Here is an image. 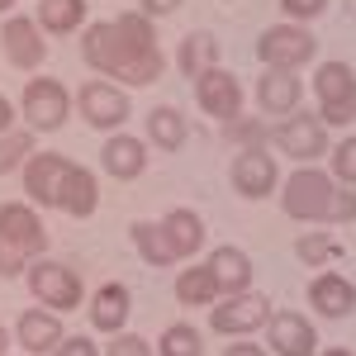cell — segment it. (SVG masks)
I'll use <instances>...</instances> for the list:
<instances>
[{"mask_svg":"<svg viewBox=\"0 0 356 356\" xmlns=\"http://www.w3.org/2000/svg\"><path fill=\"white\" fill-rule=\"evenodd\" d=\"M81 62L119 86H152L166 72V53L157 43V19L143 10H124L114 19H95L81 29Z\"/></svg>","mask_w":356,"mask_h":356,"instance_id":"6da1fadb","label":"cell"},{"mask_svg":"<svg viewBox=\"0 0 356 356\" xmlns=\"http://www.w3.org/2000/svg\"><path fill=\"white\" fill-rule=\"evenodd\" d=\"M332 200H337V181L323 166H295L280 186V209L300 223H328Z\"/></svg>","mask_w":356,"mask_h":356,"instance_id":"7a4b0ae2","label":"cell"},{"mask_svg":"<svg viewBox=\"0 0 356 356\" xmlns=\"http://www.w3.org/2000/svg\"><path fill=\"white\" fill-rule=\"evenodd\" d=\"M314 95H318V119L328 129H352L356 124V72L342 57H328L314 67Z\"/></svg>","mask_w":356,"mask_h":356,"instance_id":"3957f363","label":"cell"},{"mask_svg":"<svg viewBox=\"0 0 356 356\" xmlns=\"http://www.w3.org/2000/svg\"><path fill=\"white\" fill-rule=\"evenodd\" d=\"M29 295L33 304H43V309H53V314H72V309H81L86 300V280L76 275V266H67V261H53V257H38L24 275Z\"/></svg>","mask_w":356,"mask_h":356,"instance_id":"277c9868","label":"cell"},{"mask_svg":"<svg viewBox=\"0 0 356 356\" xmlns=\"http://www.w3.org/2000/svg\"><path fill=\"white\" fill-rule=\"evenodd\" d=\"M257 57L261 67H275V72H300L309 62H318V33L309 24H271L257 33Z\"/></svg>","mask_w":356,"mask_h":356,"instance_id":"5b68a950","label":"cell"},{"mask_svg":"<svg viewBox=\"0 0 356 356\" xmlns=\"http://www.w3.org/2000/svg\"><path fill=\"white\" fill-rule=\"evenodd\" d=\"M271 147L280 157H290V162H318V157L332 152L328 124L318 119V110H295L271 129Z\"/></svg>","mask_w":356,"mask_h":356,"instance_id":"8992f818","label":"cell"},{"mask_svg":"<svg viewBox=\"0 0 356 356\" xmlns=\"http://www.w3.org/2000/svg\"><path fill=\"white\" fill-rule=\"evenodd\" d=\"M76 110V100H72V90L57 81V76H29L24 95H19V114H24L29 134H53L62 129L67 119Z\"/></svg>","mask_w":356,"mask_h":356,"instance_id":"52a82bcc","label":"cell"},{"mask_svg":"<svg viewBox=\"0 0 356 356\" xmlns=\"http://www.w3.org/2000/svg\"><path fill=\"white\" fill-rule=\"evenodd\" d=\"M129 90L119 81H105V76H90V81L76 90V114H81L90 129H100V134H114V129H124L129 124Z\"/></svg>","mask_w":356,"mask_h":356,"instance_id":"ba28073f","label":"cell"},{"mask_svg":"<svg viewBox=\"0 0 356 356\" xmlns=\"http://www.w3.org/2000/svg\"><path fill=\"white\" fill-rule=\"evenodd\" d=\"M271 300L266 295H257V290H247V295H223L214 309H209V328L223 332V337H252V332H261L271 323Z\"/></svg>","mask_w":356,"mask_h":356,"instance_id":"9c48e42d","label":"cell"},{"mask_svg":"<svg viewBox=\"0 0 356 356\" xmlns=\"http://www.w3.org/2000/svg\"><path fill=\"white\" fill-rule=\"evenodd\" d=\"M0 53H5L10 67L38 76V67H43V57H48V33L38 29L33 15H5V19H0Z\"/></svg>","mask_w":356,"mask_h":356,"instance_id":"30bf717a","label":"cell"},{"mask_svg":"<svg viewBox=\"0 0 356 356\" xmlns=\"http://www.w3.org/2000/svg\"><path fill=\"white\" fill-rule=\"evenodd\" d=\"M228 186L243 195V200H271L275 186H280V162H275V152L271 147H243V152H233Z\"/></svg>","mask_w":356,"mask_h":356,"instance_id":"8fae6325","label":"cell"},{"mask_svg":"<svg viewBox=\"0 0 356 356\" xmlns=\"http://www.w3.org/2000/svg\"><path fill=\"white\" fill-rule=\"evenodd\" d=\"M195 86V105H200V114L204 119H219V124H228V119H238L243 114V81L228 72V67H214V72H204Z\"/></svg>","mask_w":356,"mask_h":356,"instance_id":"7c38bea8","label":"cell"},{"mask_svg":"<svg viewBox=\"0 0 356 356\" xmlns=\"http://www.w3.org/2000/svg\"><path fill=\"white\" fill-rule=\"evenodd\" d=\"M0 243L19 247L24 257H48V228L38 219V209L33 204H15V200H5L0 204Z\"/></svg>","mask_w":356,"mask_h":356,"instance_id":"4fadbf2b","label":"cell"},{"mask_svg":"<svg viewBox=\"0 0 356 356\" xmlns=\"http://www.w3.org/2000/svg\"><path fill=\"white\" fill-rule=\"evenodd\" d=\"M15 342H19V352L24 356H53L62 342H67V328H62V314L53 309H43V304H33L24 309L19 318H15Z\"/></svg>","mask_w":356,"mask_h":356,"instance_id":"5bb4252c","label":"cell"},{"mask_svg":"<svg viewBox=\"0 0 356 356\" xmlns=\"http://www.w3.org/2000/svg\"><path fill=\"white\" fill-rule=\"evenodd\" d=\"M266 352L271 356H318V332H314V323L304 314L280 309L266 323Z\"/></svg>","mask_w":356,"mask_h":356,"instance_id":"9a60e30c","label":"cell"},{"mask_svg":"<svg viewBox=\"0 0 356 356\" xmlns=\"http://www.w3.org/2000/svg\"><path fill=\"white\" fill-rule=\"evenodd\" d=\"M252 95H257V110H261V114L285 119V114L300 110L304 81H300V72H275V67H261V76H257V86H252Z\"/></svg>","mask_w":356,"mask_h":356,"instance_id":"2e32d148","label":"cell"},{"mask_svg":"<svg viewBox=\"0 0 356 356\" xmlns=\"http://www.w3.org/2000/svg\"><path fill=\"white\" fill-rule=\"evenodd\" d=\"M53 209H62L67 219H90V214L100 209V181H95L90 166H81V162L67 166V176H62V186H57Z\"/></svg>","mask_w":356,"mask_h":356,"instance_id":"e0dca14e","label":"cell"},{"mask_svg":"<svg viewBox=\"0 0 356 356\" xmlns=\"http://www.w3.org/2000/svg\"><path fill=\"white\" fill-rule=\"evenodd\" d=\"M309 309L318 318H352L356 314V285L337 271H318L309 280Z\"/></svg>","mask_w":356,"mask_h":356,"instance_id":"ac0fdd59","label":"cell"},{"mask_svg":"<svg viewBox=\"0 0 356 356\" xmlns=\"http://www.w3.org/2000/svg\"><path fill=\"white\" fill-rule=\"evenodd\" d=\"M100 166H105V176H114V181H138L147 171V138L110 134L105 147H100Z\"/></svg>","mask_w":356,"mask_h":356,"instance_id":"d6986e66","label":"cell"},{"mask_svg":"<svg viewBox=\"0 0 356 356\" xmlns=\"http://www.w3.org/2000/svg\"><path fill=\"white\" fill-rule=\"evenodd\" d=\"M67 166H72V157H62V152H33L24 162V195L33 204H48V209H53Z\"/></svg>","mask_w":356,"mask_h":356,"instance_id":"ffe728a7","label":"cell"},{"mask_svg":"<svg viewBox=\"0 0 356 356\" xmlns=\"http://www.w3.org/2000/svg\"><path fill=\"white\" fill-rule=\"evenodd\" d=\"M129 314H134V295H129L124 280H105V285L90 295V328L95 332H110V337L124 332Z\"/></svg>","mask_w":356,"mask_h":356,"instance_id":"44dd1931","label":"cell"},{"mask_svg":"<svg viewBox=\"0 0 356 356\" xmlns=\"http://www.w3.org/2000/svg\"><path fill=\"white\" fill-rule=\"evenodd\" d=\"M214 67H219V33L195 29V33H186V38L176 43V72H181L186 81H200V76L214 72Z\"/></svg>","mask_w":356,"mask_h":356,"instance_id":"7402d4cb","label":"cell"},{"mask_svg":"<svg viewBox=\"0 0 356 356\" xmlns=\"http://www.w3.org/2000/svg\"><path fill=\"white\" fill-rule=\"evenodd\" d=\"M204 266L214 271V280H219L223 295H247L252 290V257H247L243 247H214L209 257H204Z\"/></svg>","mask_w":356,"mask_h":356,"instance_id":"603a6c76","label":"cell"},{"mask_svg":"<svg viewBox=\"0 0 356 356\" xmlns=\"http://www.w3.org/2000/svg\"><path fill=\"white\" fill-rule=\"evenodd\" d=\"M162 223V233H166V243H171V252H176V261H191L195 252L204 247V219L195 214L191 204H181V209H171Z\"/></svg>","mask_w":356,"mask_h":356,"instance_id":"cb8c5ba5","label":"cell"},{"mask_svg":"<svg viewBox=\"0 0 356 356\" xmlns=\"http://www.w3.org/2000/svg\"><path fill=\"white\" fill-rule=\"evenodd\" d=\"M33 19H38V29H43V33L67 38V33H81V29H86L90 10H86V0H38Z\"/></svg>","mask_w":356,"mask_h":356,"instance_id":"d4e9b609","label":"cell"},{"mask_svg":"<svg viewBox=\"0 0 356 356\" xmlns=\"http://www.w3.org/2000/svg\"><path fill=\"white\" fill-rule=\"evenodd\" d=\"M191 138V124L176 105H157L147 114V147H162V152H181Z\"/></svg>","mask_w":356,"mask_h":356,"instance_id":"484cf974","label":"cell"},{"mask_svg":"<svg viewBox=\"0 0 356 356\" xmlns=\"http://www.w3.org/2000/svg\"><path fill=\"white\" fill-rule=\"evenodd\" d=\"M223 300L219 280L209 266H186V271L176 275V304H186V309H214Z\"/></svg>","mask_w":356,"mask_h":356,"instance_id":"4316f807","label":"cell"},{"mask_svg":"<svg viewBox=\"0 0 356 356\" xmlns=\"http://www.w3.org/2000/svg\"><path fill=\"white\" fill-rule=\"evenodd\" d=\"M129 238H134L138 257H143L147 266H171V261H176V252H171V243H166V233H162V223H157V219L129 223Z\"/></svg>","mask_w":356,"mask_h":356,"instance_id":"83f0119b","label":"cell"},{"mask_svg":"<svg viewBox=\"0 0 356 356\" xmlns=\"http://www.w3.org/2000/svg\"><path fill=\"white\" fill-rule=\"evenodd\" d=\"M157 356H204V337L195 323H166L157 337Z\"/></svg>","mask_w":356,"mask_h":356,"instance_id":"f1b7e54d","label":"cell"},{"mask_svg":"<svg viewBox=\"0 0 356 356\" xmlns=\"http://www.w3.org/2000/svg\"><path fill=\"white\" fill-rule=\"evenodd\" d=\"M223 143L233 152H243V147H271V129L261 119H252V114H238V119L223 124Z\"/></svg>","mask_w":356,"mask_h":356,"instance_id":"f546056e","label":"cell"},{"mask_svg":"<svg viewBox=\"0 0 356 356\" xmlns=\"http://www.w3.org/2000/svg\"><path fill=\"white\" fill-rule=\"evenodd\" d=\"M38 147H33V134L29 129H10V134H0V176H10L15 166L24 171V162L33 157Z\"/></svg>","mask_w":356,"mask_h":356,"instance_id":"4dcf8cb0","label":"cell"},{"mask_svg":"<svg viewBox=\"0 0 356 356\" xmlns=\"http://www.w3.org/2000/svg\"><path fill=\"white\" fill-rule=\"evenodd\" d=\"M337 252H342V247L332 243L323 228H318V233H300V238H295V257H300L304 266H314V271H323Z\"/></svg>","mask_w":356,"mask_h":356,"instance_id":"1f68e13d","label":"cell"},{"mask_svg":"<svg viewBox=\"0 0 356 356\" xmlns=\"http://www.w3.org/2000/svg\"><path fill=\"white\" fill-rule=\"evenodd\" d=\"M328 171H332V181H337V186L356 191V134L342 138V143L328 152Z\"/></svg>","mask_w":356,"mask_h":356,"instance_id":"d6a6232c","label":"cell"},{"mask_svg":"<svg viewBox=\"0 0 356 356\" xmlns=\"http://www.w3.org/2000/svg\"><path fill=\"white\" fill-rule=\"evenodd\" d=\"M29 266H33V257H24L19 247L0 243V280H24Z\"/></svg>","mask_w":356,"mask_h":356,"instance_id":"836d02e7","label":"cell"},{"mask_svg":"<svg viewBox=\"0 0 356 356\" xmlns=\"http://www.w3.org/2000/svg\"><path fill=\"white\" fill-rule=\"evenodd\" d=\"M105 356H152V342L147 337H138V332H114Z\"/></svg>","mask_w":356,"mask_h":356,"instance_id":"e575fe53","label":"cell"},{"mask_svg":"<svg viewBox=\"0 0 356 356\" xmlns=\"http://www.w3.org/2000/svg\"><path fill=\"white\" fill-rule=\"evenodd\" d=\"M328 10V0H280V15H290V24H314Z\"/></svg>","mask_w":356,"mask_h":356,"instance_id":"d590c367","label":"cell"},{"mask_svg":"<svg viewBox=\"0 0 356 356\" xmlns=\"http://www.w3.org/2000/svg\"><path fill=\"white\" fill-rule=\"evenodd\" d=\"M328 223H356V191L337 186V200H332V219Z\"/></svg>","mask_w":356,"mask_h":356,"instance_id":"8d00e7d4","label":"cell"},{"mask_svg":"<svg viewBox=\"0 0 356 356\" xmlns=\"http://www.w3.org/2000/svg\"><path fill=\"white\" fill-rule=\"evenodd\" d=\"M53 356H105V352H100V347H95L90 337H67V342H62Z\"/></svg>","mask_w":356,"mask_h":356,"instance_id":"74e56055","label":"cell"},{"mask_svg":"<svg viewBox=\"0 0 356 356\" xmlns=\"http://www.w3.org/2000/svg\"><path fill=\"white\" fill-rule=\"evenodd\" d=\"M186 0H138V10L147 15V19H166V15H176Z\"/></svg>","mask_w":356,"mask_h":356,"instance_id":"f35d334b","label":"cell"},{"mask_svg":"<svg viewBox=\"0 0 356 356\" xmlns=\"http://www.w3.org/2000/svg\"><path fill=\"white\" fill-rule=\"evenodd\" d=\"M223 356H271L261 342H252V337H233L228 347H223Z\"/></svg>","mask_w":356,"mask_h":356,"instance_id":"ab89813d","label":"cell"},{"mask_svg":"<svg viewBox=\"0 0 356 356\" xmlns=\"http://www.w3.org/2000/svg\"><path fill=\"white\" fill-rule=\"evenodd\" d=\"M10 129H15V105L0 95V134H10Z\"/></svg>","mask_w":356,"mask_h":356,"instance_id":"60d3db41","label":"cell"},{"mask_svg":"<svg viewBox=\"0 0 356 356\" xmlns=\"http://www.w3.org/2000/svg\"><path fill=\"white\" fill-rule=\"evenodd\" d=\"M318 356H356L352 347H328V352H318Z\"/></svg>","mask_w":356,"mask_h":356,"instance_id":"b9f144b4","label":"cell"},{"mask_svg":"<svg viewBox=\"0 0 356 356\" xmlns=\"http://www.w3.org/2000/svg\"><path fill=\"white\" fill-rule=\"evenodd\" d=\"M0 356H10V328H0Z\"/></svg>","mask_w":356,"mask_h":356,"instance_id":"7bdbcfd3","label":"cell"},{"mask_svg":"<svg viewBox=\"0 0 356 356\" xmlns=\"http://www.w3.org/2000/svg\"><path fill=\"white\" fill-rule=\"evenodd\" d=\"M10 10H15V0H0V15H10Z\"/></svg>","mask_w":356,"mask_h":356,"instance_id":"ee69618b","label":"cell"},{"mask_svg":"<svg viewBox=\"0 0 356 356\" xmlns=\"http://www.w3.org/2000/svg\"><path fill=\"white\" fill-rule=\"evenodd\" d=\"M347 5H352V19H356V0H347Z\"/></svg>","mask_w":356,"mask_h":356,"instance_id":"f6af8a7d","label":"cell"}]
</instances>
